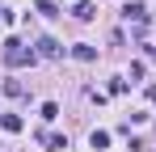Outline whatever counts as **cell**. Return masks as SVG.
Here are the masks:
<instances>
[{
  "label": "cell",
  "mask_w": 156,
  "mask_h": 152,
  "mask_svg": "<svg viewBox=\"0 0 156 152\" xmlns=\"http://www.w3.org/2000/svg\"><path fill=\"white\" fill-rule=\"evenodd\" d=\"M4 63H9V68H26V63H34V51H30L26 42H17V38H9V42H4Z\"/></svg>",
  "instance_id": "obj_1"
},
{
  "label": "cell",
  "mask_w": 156,
  "mask_h": 152,
  "mask_svg": "<svg viewBox=\"0 0 156 152\" xmlns=\"http://www.w3.org/2000/svg\"><path fill=\"white\" fill-rule=\"evenodd\" d=\"M38 139H42L51 152H63V148H68V139H63V135H55V131H38Z\"/></svg>",
  "instance_id": "obj_2"
},
{
  "label": "cell",
  "mask_w": 156,
  "mask_h": 152,
  "mask_svg": "<svg viewBox=\"0 0 156 152\" xmlns=\"http://www.w3.org/2000/svg\"><path fill=\"white\" fill-rule=\"evenodd\" d=\"M59 42H55V38H38V55H42V59H55V55H59Z\"/></svg>",
  "instance_id": "obj_3"
},
{
  "label": "cell",
  "mask_w": 156,
  "mask_h": 152,
  "mask_svg": "<svg viewBox=\"0 0 156 152\" xmlns=\"http://www.w3.org/2000/svg\"><path fill=\"white\" fill-rule=\"evenodd\" d=\"M122 13H127V21H148V9H144V4H139V0H135V4H127V9H122Z\"/></svg>",
  "instance_id": "obj_4"
},
{
  "label": "cell",
  "mask_w": 156,
  "mask_h": 152,
  "mask_svg": "<svg viewBox=\"0 0 156 152\" xmlns=\"http://www.w3.org/2000/svg\"><path fill=\"white\" fill-rule=\"evenodd\" d=\"M0 127H4V131H9V135H17V131H21V114H0Z\"/></svg>",
  "instance_id": "obj_5"
},
{
  "label": "cell",
  "mask_w": 156,
  "mask_h": 152,
  "mask_svg": "<svg viewBox=\"0 0 156 152\" xmlns=\"http://www.w3.org/2000/svg\"><path fill=\"white\" fill-rule=\"evenodd\" d=\"M72 55L89 63V59H97V47H93V42H76V47H72Z\"/></svg>",
  "instance_id": "obj_6"
},
{
  "label": "cell",
  "mask_w": 156,
  "mask_h": 152,
  "mask_svg": "<svg viewBox=\"0 0 156 152\" xmlns=\"http://www.w3.org/2000/svg\"><path fill=\"white\" fill-rule=\"evenodd\" d=\"M76 17H80V21H93V17H97V9H93V4H84V0H80V4H76Z\"/></svg>",
  "instance_id": "obj_7"
},
{
  "label": "cell",
  "mask_w": 156,
  "mask_h": 152,
  "mask_svg": "<svg viewBox=\"0 0 156 152\" xmlns=\"http://www.w3.org/2000/svg\"><path fill=\"white\" fill-rule=\"evenodd\" d=\"M89 144H93V148H105V144H110V131H93Z\"/></svg>",
  "instance_id": "obj_8"
},
{
  "label": "cell",
  "mask_w": 156,
  "mask_h": 152,
  "mask_svg": "<svg viewBox=\"0 0 156 152\" xmlns=\"http://www.w3.org/2000/svg\"><path fill=\"white\" fill-rule=\"evenodd\" d=\"M42 118H47V123H51V118H59V106H55V101H42Z\"/></svg>",
  "instance_id": "obj_9"
},
{
  "label": "cell",
  "mask_w": 156,
  "mask_h": 152,
  "mask_svg": "<svg viewBox=\"0 0 156 152\" xmlns=\"http://www.w3.org/2000/svg\"><path fill=\"white\" fill-rule=\"evenodd\" d=\"M38 13H42V17H55V4L51 0H38Z\"/></svg>",
  "instance_id": "obj_10"
},
{
  "label": "cell",
  "mask_w": 156,
  "mask_h": 152,
  "mask_svg": "<svg viewBox=\"0 0 156 152\" xmlns=\"http://www.w3.org/2000/svg\"><path fill=\"white\" fill-rule=\"evenodd\" d=\"M148 97H152V101H156V85H152V89H148Z\"/></svg>",
  "instance_id": "obj_11"
},
{
  "label": "cell",
  "mask_w": 156,
  "mask_h": 152,
  "mask_svg": "<svg viewBox=\"0 0 156 152\" xmlns=\"http://www.w3.org/2000/svg\"><path fill=\"white\" fill-rule=\"evenodd\" d=\"M0 21H4V9H0Z\"/></svg>",
  "instance_id": "obj_12"
}]
</instances>
